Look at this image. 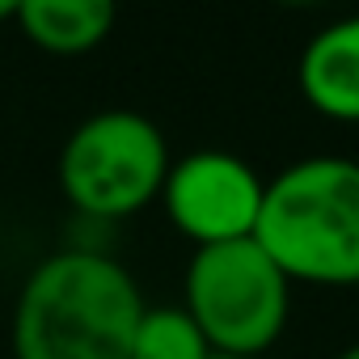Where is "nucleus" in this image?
<instances>
[{"label":"nucleus","instance_id":"9b49d317","mask_svg":"<svg viewBox=\"0 0 359 359\" xmlns=\"http://www.w3.org/2000/svg\"><path fill=\"white\" fill-rule=\"evenodd\" d=\"M208 359H241V355H216V351H212V355H208Z\"/></svg>","mask_w":359,"mask_h":359},{"label":"nucleus","instance_id":"423d86ee","mask_svg":"<svg viewBox=\"0 0 359 359\" xmlns=\"http://www.w3.org/2000/svg\"><path fill=\"white\" fill-rule=\"evenodd\" d=\"M296 76L317 114L334 123H359V13L317 30L300 51Z\"/></svg>","mask_w":359,"mask_h":359},{"label":"nucleus","instance_id":"0eeeda50","mask_svg":"<svg viewBox=\"0 0 359 359\" xmlns=\"http://www.w3.org/2000/svg\"><path fill=\"white\" fill-rule=\"evenodd\" d=\"M110 0H22L13 22L22 34L51 55H85L102 47L114 30Z\"/></svg>","mask_w":359,"mask_h":359},{"label":"nucleus","instance_id":"39448f33","mask_svg":"<svg viewBox=\"0 0 359 359\" xmlns=\"http://www.w3.org/2000/svg\"><path fill=\"white\" fill-rule=\"evenodd\" d=\"M266 182L250 161L220 148H199L177 156L165 173L161 203L173 229L191 237L195 250L245 241L258 229Z\"/></svg>","mask_w":359,"mask_h":359},{"label":"nucleus","instance_id":"f03ea898","mask_svg":"<svg viewBox=\"0 0 359 359\" xmlns=\"http://www.w3.org/2000/svg\"><path fill=\"white\" fill-rule=\"evenodd\" d=\"M254 241L287 275V283L359 287V161L304 156L279 169Z\"/></svg>","mask_w":359,"mask_h":359},{"label":"nucleus","instance_id":"7ed1b4c3","mask_svg":"<svg viewBox=\"0 0 359 359\" xmlns=\"http://www.w3.org/2000/svg\"><path fill=\"white\" fill-rule=\"evenodd\" d=\"M182 309L216 355L262 359L287 325L292 283L271 254L245 237L229 245L195 250L182 283Z\"/></svg>","mask_w":359,"mask_h":359},{"label":"nucleus","instance_id":"20e7f679","mask_svg":"<svg viewBox=\"0 0 359 359\" xmlns=\"http://www.w3.org/2000/svg\"><path fill=\"white\" fill-rule=\"evenodd\" d=\"M169 144L140 110L89 114L60 148V191L93 220H123L161 199L169 173Z\"/></svg>","mask_w":359,"mask_h":359},{"label":"nucleus","instance_id":"f257e3e1","mask_svg":"<svg viewBox=\"0 0 359 359\" xmlns=\"http://www.w3.org/2000/svg\"><path fill=\"white\" fill-rule=\"evenodd\" d=\"M144 309L123 262L97 250H60L18 292L13 359H131Z\"/></svg>","mask_w":359,"mask_h":359},{"label":"nucleus","instance_id":"1a4fd4ad","mask_svg":"<svg viewBox=\"0 0 359 359\" xmlns=\"http://www.w3.org/2000/svg\"><path fill=\"white\" fill-rule=\"evenodd\" d=\"M13 13H18V5H9V0H0V22H13Z\"/></svg>","mask_w":359,"mask_h":359},{"label":"nucleus","instance_id":"9d476101","mask_svg":"<svg viewBox=\"0 0 359 359\" xmlns=\"http://www.w3.org/2000/svg\"><path fill=\"white\" fill-rule=\"evenodd\" d=\"M334 359H359V342H355V346H346V351H342V355H334Z\"/></svg>","mask_w":359,"mask_h":359},{"label":"nucleus","instance_id":"6e6552de","mask_svg":"<svg viewBox=\"0 0 359 359\" xmlns=\"http://www.w3.org/2000/svg\"><path fill=\"white\" fill-rule=\"evenodd\" d=\"M208 355L212 346L187 309H144L131 338V359H208Z\"/></svg>","mask_w":359,"mask_h":359}]
</instances>
